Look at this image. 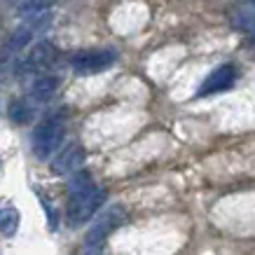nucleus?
<instances>
[{
	"instance_id": "f257e3e1",
	"label": "nucleus",
	"mask_w": 255,
	"mask_h": 255,
	"mask_svg": "<svg viewBox=\"0 0 255 255\" xmlns=\"http://www.w3.org/2000/svg\"><path fill=\"white\" fill-rule=\"evenodd\" d=\"M63 117L59 115H49L47 120L35 127L33 131V138H31V145H33V152L38 159H49V157L56 152V147L61 145V138H63Z\"/></svg>"
},
{
	"instance_id": "f03ea898",
	"label": "nucleus",
	"mask_w": 255,
	"mask_h": 255,
	"mask_svg": "<svg viewBox=\"0 0 255 255\" xmlns=\"http://www.w3.org/2000/svg\"><path fill=\"white\" fill-rule=\"evenodd\" d=\"M122 223H124V209L122 206H108V209L101 213L99 220L92 225V230L87 232V239H85L87 251H89V253L99 251V248L103 246V241L108 239L110 234L115 232Z\"/></svg>"
},
{
	"instance_id": "7ed1b4c3",
	"label": "nucleus",
	"mask_w": 255,
	"mask_h": 255,
	"mask_svg": "<svg viewBox=\"0 0 255 255\" xmlns=\"http://www.w3.org/2000/svg\"><path fill=\"white\" fill-rule=\"evenodd\" d=\"M106 201V190L101 187H94L87 194H80V197H70L68 199V220L73 225H80L89 220L92 216L99 213V209Z\"/></svg>"
},
{
	"instance_id": "20e7f679",
	"label": "nucleus",
	"mask_w": 255,
	"mask_h": 255,
	"mask_svg": "<svg viewBox=\"0 0 255 255\" xmlns=\"http://www.w3.org/2000/svg\"><path fill=\"white\" fill-rule=\"evenodd\" d=\"M117 54L113 49H85L78 54L70 56V66L75 73L82 75H92V73H101V70L110 68L115 63Z\"/></svg>"
},
{
	"instance_id": "39448f33",
	"label": "nucleus",
	"mask_w": 255,
	"mask_h": 255,
	"mask_svg": "<svg viewBox=\"0 0 255 255\" xmlns=\"http://www.w3.org/2000/svg\"><path fill=\"white\" fill-rule=\"evenodd\" d=\"M82 164H85V147L78 143H70L56 155V159L52 162V171L56 176H70V173H78Z\"/></svg>"
},
{
	"instance_id": "423d86ee",
	"label": "nucleus",
	"mask_w": 255,
	"mask_h": 255,
	"mask_svg": "<svg viewBox=\"0 0 255 255\" xmlns=\"http://www.w3.org/2000/svg\"><path fill=\"white\" fill-rule=\"evenodd\" d=\"M234 80H237V68L230 66V63H227V66H220V68H216L209 78L204 80V85H201V89L197 92V96L204 99V96H211V94L225 92V89H230V87L234 85Z\"/></svg>"
},
{
	"instance_id": "0eeeda50",
	"label": "nucleus",
	"mask_w": 255,
	"mask_h": 255,
	"mask_svg": "<svg viewBox=\"0 0 255 255\" xmlns=\"http://www.w3.org/2000/svg\"><path fill=\"white\" fill-rule=\"evenodd\" d=\"M56 47L49 42V40H40L38 45L31 49V56H28V68L31 70H45L49 68L52 63L56 61Z\"/></svg>"
},
{
	"instance_id": "6e6552de",
	"label": "nucleus",
	"mask_w": 255,
	"mask_h": 255,
	"mask_svg": "<svg viewBox=\"0 0 255 255\" xmlns=\"http://www.w3.org/2000/svg\"><path fill=\"white\" fill-rule=\"evenodd\" d=\"M56 89H59V80L52 78V75H38L31 85L33 99H40V101H47L49 96H54Z\"/></svg>"
},
{
	"instance_id": "1a4fd4ad",
	"label": "nucleus",
	"mask_w": 255,
	"mask_h": 255,
	"mask_svg": "<svg viewBox=\"0 0 255 255\" xmlns=\"http://www.w3.org/2000/svg\"><path fill=\"white\" fill-rule=\"evenodd\" d=\"M19 211L16 206H2L0 209V234H5V237H14L16 230H19Z\"/></svg>"
},
{
	"instance_id": "9d476101",
	"label": "nucleus",
	"mask_w": 255,
	"mask_h": 255,
	"mask_svg": "<svg viewBox=\"0 0 255 255\" xmlns=\"http://www.w3.org/2000/svg\"><path fill=\"white\" fill-rule=\"evenodd\" d=\"M94 180L92 176L87 173V171H78V173H73V178H70L68 183V194L70 197H80V194H87L89 190H94Z\"/></svg>"
},
{
	"instance_id": "9b49d317",
	"label": "nucleus",
	"mask_w": 255,
	"mask_h": 255,
	"mask_svg": "<svg viewBox=\"0 0 255 255\" xmlns=\"http://www.w3.org/2000/svg\"><path fill=\"white\" fill-rule=\"evenodd\" d=\"M234 21H237V26H241V28L255 31V2L237 9V12H234Z\"/></svg>"
},
{
	"instance_id": "f8f14e48",
	"label": "nucleus",
	"mask_w": 255,
	"mask_h": 255,
	"mask_svg": "<svg viewBox=\"0 0 255 255\" xmlns=\"http://www.w3.org/2000/svg\"><path fill=\"white\" fill-rule=\"evenodd\" d=\"M31 38H33V33H31V28H26V26H21L19 31H14V35H12V38H9V42H7L9 54H16V52H21L23 47L31 42Z\"/></svg>"
},
{
	"instance_id": "ddd939ff",
	"label": "nucleus",
	"mask_w": 255,
	"mask_h": 255,
	"mask_svg": "<svg viewBox=\"0 0 255 255\" xmlns=\"http://www.w3.org/2000/svg\"><path fill=\"white\" fill-rule=\"evenodd\" d=\"M9 117H12L16 124H26L33 117V108L26 106V101H12V106H9Z\"/></svg>"
},
{
	"instance_id": "4468645a",
	"label": "nucleus",
	"mask_w": 255,
	"mask_h": 255,
	"mask_svg": "<svg viewBox=\"0 0 255 255\" xmlns=\"http://www.w3.org/2000/svg\"><path fill=\"white\" fill-rule=\"evenodd\" d=\"M52 0H21V9L28 14H40L45 12V7H49Z\"/></svg>"
},
{
	"instance_id": "2eb2a0df",
	"label": "nucleus",
	"mask_w": 255,
	"mask_h": 255,
	"mask_svg": "<svg viewBox=\"0 0 255 255\" xmlns=\"http://www.w3.org/2000/svg\"><path fill=\"white\" fill-rule=\"evenodd\" d=\"M40 201H42V209L47 211V218H49V227H52V230H56V227H59L56 213H54V209H52V204H49V199H47V197H42V192H40Z\"/></svg>"
},
{
	"instance_id": "dca6fc26",
	"label": "nucleus",
	"mask_w": 255,
	"mask_h": 255,
	"mask_svg": "<svg viewBox=\"0 0 255 255\" xmlns=\"http://www.w3.org/2000/svg\"><path fill=\"white\" fill-rule=\"evenodd\" d=\"M253 2H255V0H253Z\"/></svg>"
}]
</instances>
